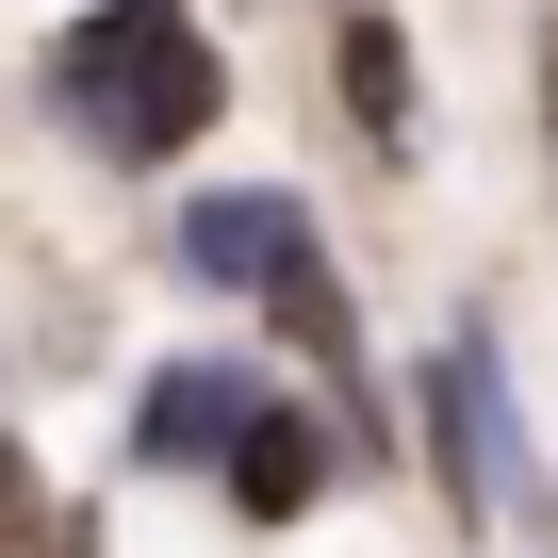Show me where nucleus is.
<instances>
[{
  "mask_svg": "<svg viewBox=\"0 0 558 558\" xmlns=\"http://www.w3.org/2000/svg\"><path fill=\"white\" fill-rule=\"evenodd\" d=\"M214 50H197V17L181 0H99V17L66 34V116H83V148H116V165H181L197 132H214Z\"/></svg>",
  "mask_w": 558,
  "mask_h": 558,
  "instance_id": "nucleus-1",
  "label": "nucleus"
},
{
  "mask_svg": "<svg viewBox=\"0 0 558 558\" xmlns=\"http://www.w3.org/2000/svg\"><path fill=\"white\" fill-rule=\"evenodd\" d=\"M427 460H444V493H460V509H509V493H525V411H509L493 329H460V345L427 362Z\"/></svg>",
  "mask_w": 558,
  "mask_h": 558,
  "instance_id": "nucleus-2",
  "label": "nucleus"
},
{
  "mask_svg": "<svg viewBox=\"0 0 558 558\" xmlns=\"http://www.w3.org/2000/svg\"><path fill=\"white\" fill-rule=\"evenodd\" d=\"M181 263H197V279H263V296H296V279H313V197L230 181V197L181 214Z\"/></svg>",
  "mask_w": 558,
  "mask_h": 558,
  "instance_id": "nucleus-3",
  "label": "nucleus"
},
{
  "mask_svg": "<svg viewBox=\"0 0 558 558\" xmlns=\"http://www.w3.org/2000/svg\"><path fill=\"white\" fill-rule=\"evenodd\" d=\"M246 427H263V395H246L230 362H181V378H148V427H132V444H148L165 476H197V460L246 444Z\"/></svg>",
  "mask_w": 558,
  "mask_h": 558,
  "instance_id": "nucleus-4",
  "label": "nucleus"
},
{
  "mask_svg": "<svg viewBox=\"0 0 558 558\" xmlns=\"http://www.w3.org/2000/svg\"><path fill=\"white\" fill-rule=\"evenodd\" d=\"M329 476H345V444H329V427H313V411H263V427H246V444H230V493H246V509H263V525H296V509H313V493H329Z\"/></svg>",
  "mask_w": 558,
  "mask_h": 558,
  "instance_id": "nucleus-5",
  "label": "nucleus"
},
{
  "mask_svg": "<svg viewBox=\"0 0 558 558\" xmlns=\"http://www.w3.org/2000/svg\"><path fill=\"white\" fill-rule=\"evenodd\" d=\"M345 99H362L378 148H411V34L395 17H345Z\"/></svg>",
  "mask_w": 558,
  "mask_h": 558,
  "instance_id": "nucleus-6",
  "label": "nucleus"
},
{
  "mask_svg": "<svg viewBox=\"0 0 558 558\" xmlns=\"http://www.w3.org/2000/svg\"><path fill=\"white\" fill-rule=\"evenodd\" d=\"M279 329H296V345H313V362H345V345H362V329H345V296H329V263H313V279H296V296H279Z\"/></svg>",
  "mask_w": 558,
  "mask_h": 558,
  "instance_id": "nucleus-7",
  "label": "nucleus"
},
{
  "mask_svg": "<svg viewBox=\"0 0 558 558\" xmlns=\"http://www.w3.org/2000/svg\"><path fill=\"white\" fill-rule=\"evenodd\" d=\"M0 525H17V460H0Z\"/></svg>",
  "mask_w": 558,
  "mask_h": 558,
  "instance_id": "nucleus-8",
  "label": "nucleus"
},
{
  "mask_svg": "<svg viewBox=\"0 0 558 558\" xmlns=\"http://www.w3.org/2000/svg\"><path fill=\"white\" fill-rule=\"evenodd\" d=\"M542 116H558V83H542Z\"/></svg>",
  "mask_w": 558,
  "mask_h": 558,
  "instance_id": "nucleus-9",
  "label": "nucleus"
}]
</instances>
